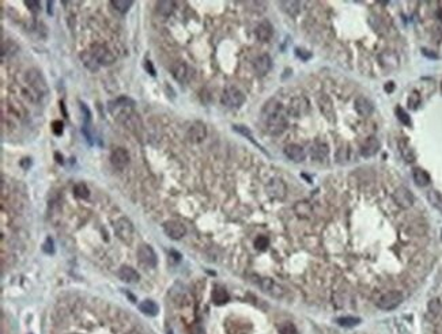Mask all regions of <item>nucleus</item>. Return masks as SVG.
Returning a JSON list of instances; mask_svg holds the SVG:
<instances>
[{"instance_id": "ddd939ff", "label": "nucleus", "mask_w": 442, "mask_h": 334, "mask_svg": "<svg viewBox=\"0 0 442 334\" xmlns=\"http://www.w3.org/2000/svg\"><path fill=\"white\" fill-rule=\"evenodd\" d=\"M206 134H207V129L206 125L200 122V121H194V124L189 127L187 132V139L191 143H201V141L206 139Z\"/></svg>"}, {"instance_id": "4be33fe9", "label": "nucleus", "mask_w": 442, "mask_h": 334, "mask_svg": "<svg viewBox=\"0 0 442 334\" xmlns=\"http://www.w3.org/2000/svg\"><path fill=\"white\" fill-rule=\"evenodd\" d=\"M272 34H274V29L268 20H263L262 23L256 27V37L263 42H268L271 40Z\"/></svg>"}, {"instance_id": "f704fd0d", "label": "nucleus", "mask_w": 442, "mask_h": 334, "mask_svg": "<svg viewBox=\"0 0 442 334\" xmlns=\"http://www.w3.org/2000/svg\"><path fill=\"white\" fill-rule=\"evenodd\" d=\"M74 193L79 199H88V196H90V190H88V187L85 184H78V185H75Z\"/></svg>"}, {"instance_id": "cd10ccee", "label": "nucleus", "mask_w": 442, "mask_h": 334, "mask_svg": "<svg viewBox=\"0 0 442 334\" xmlns=\"http://www.w3.org/2000/svg\"><path fill=\"white\" fill-rule=\"evenodd\" d=\"M399 148H400V152H402V156L406 159V161L411 163V162L415 161V154H414V151H412V148L409 147V144L406 140H402L399 143Z\"/></svg>"}, {"instance_id": "c9c22d12", "label": "nucleus", "mask_w": 442, "mask_h": 334, "mask_svg": "<svg viewBox=\"0 0 442 334\" xmlns=\"http://www.w3.org/2000/svg\"><path fill=\"white\" fill-rule=\"evenodd\" d=\"M396 116H397V118L402 121L404 125H411V118H409V116L406 113V110L402 109V107H396Z\"/></svg>"}, {"instance_id": "49530a36", "label": "nucleus", "mask_w": 442, "mask_h": 334, "mask_svg": "<svg viewBox=\"0 0 442 334\" xmlns=\"http://www.w3.org/2000/svg\"><path fill=\"white\" fill-rule=\"evenodd\" d=\"M146 69L150 72V75L155 76V69L154 67H153V63H151V61H146Z\"/></svg>"}, {"instance_id": "5701e85b", "label": "nucleus", "mask_w": 442, "mask_h": 334, "mask_svg": "<svg viewBox=\"0 0 442 334\" xmlns=\"http://www.w3.org/2000/svg\"><path fill=\"white\" fill-rule=\"evenodd\" d=\"M328 152H329L328 146H327L325 143H322V141H316L315 144L312 146V148H310V155H312V158L318 159V161L327 159Z\"/></svg>"}, {"instance_id": "c03bdc74", "label": "nucleus", "mask_w": 442, "mask_h": 334, "mask_svg": "<svg viewBox=\"0 0 442 334\" xmlns=\"http://www.w3.org/2000/svg\"><path fill=\"white\" fill-rule=\"evenodd\" d=\"M25 4H26V7H29L32 11H34V13L40 10V3H38L37 0H27V1H25Z\"/></svg>"}, {"instance_id": "1a4fd4ad", "label": "nucleus", "mask_w": 442, "mask_h": 334, "mask_svg": "<svg viewBox=\"0 0 442 334\" xmlns=\"http://www.w3.org/2000/svg\"><path fill=\"white\" fill-rule=\"evenodd\" d=\"M267 193L269 197H272L275 200H283L287 193V186L281 178H272L267 184Z\"/></svg>"}, {"instance_id": "6e6552de", "label": "nucleus", "mask_w": 442, "mask_h": 334, "mask_svg": "<svg viewBox=\"0 0 442 334\" xmlns=\"http://www.w3.org/2000/svg\"><path fill=\"white\" fill-rule=\"evenodd\" d=\"M257 285L262 288L263 292H265L272 298H282L284 295V288L279 285L278 283L269 277H263V279H257Z\"/></svg>"}, {"instance_id": "423d86ee", "label": "nucleus", "mask_w": 442, "mask_h": 334, "mask_svg": "<svg viewBox=\"0 0 442 334\" xmlns=\"http://www.w3.org/2000/svg\"><path fill=\"white\" fill-rule=\"evenodd\" d=\"M403 294L400 291H389L387 294H384L377 301V306L384 310V311H390L397 308L403 301Z\"/></svg>"}, {"instance_id": "dca6fc26", "label": "nucleus", "mask_w": 442, "mask_h": 334, "mask_svg": "<svg viewBox=\"0 0 442 334\" xmlns=\"http://www.w3.org/2000/svg\"><path fill=\"white\" fill-rule=\"evenodd\" d=\"M271 66H272V61H271V57H269L268 54H260V56L256 57L255 61H253L255 72L257 75H260V76L267 75L268 71L271 69Z\"/></svg>"}, {"instance_id": "09e8293b", "label": "nucleus", "mask_w": 442, "mask_h": 334, "mask_svg": "<svg viewBox=\"0 0 442 334\" xmlns=\"http://www.w3.org/2000/svg\"><path fill=\"white\" fill-rule=\"evenodd\" d=\"M393 88H395V84H393V82H388L387 83V86H385V90L390 93V91H393Z\"/></svg>"}, {"instance_id": "b1692460", "label": "nucleus", "mask_w": 442, "mask_h": 334, "mask_svg": "<svg viewBox=\"0 0 442 334\" xmlns=\"http://www.w3.org/2000/svg\"><path fill=\"white\" fill-rule=\"evenodd\" d=\"M318 105L321 107L322 114H324L329 121L335 120V110H334V106H332V102L329 100V97H327V95H321V97L318 98Z\"/></svg>"}, {"instance_id": "20e7f679", "label": "nucleus", "mask_w": 442, "mask_h": 334, "mask_svg": "<svg viewBox=\"0 0 442 334\" xmlns=\"http://www.w3.org/2000/svg\"><path fill=\"white\" fill-rule=\"evenodd\" d=\"M245 102V95L242 94L241 90H238L234 86H229L225 88L222 94V103L230 109H238L241 107Z\"/></svg>"}, {"instance_id": "ea45409f", "label": "nucleus", "mask_w": 442, "mask_h": 334, "mask_svg": "<svg viewBox=\"0 0 442 334\" xmlns=\"http://www.w3.org/2000/svg\"><path fill=\"white\" fill-rule=\"evenodd\" d=\"M429 311L431 314L438 315L441 313V303L438 299H433V301L429 303Z\"/></svg>"}, {"instance_id": "9d476101", "label": "nucleus", "mask_w": 442, "mask_h": 334, "mask_svg": "<svg viewBox=\"0 0 442 334\" xmlns=\"http://www.w3.org/2000/svg\"><path fill=\"white\" fill-rule=\"evenodd\" d=\"M163 231L168 235L170 239L178 241L181 238H184L187 234V227L177 220H169L163 224Z\"/></svg>"}, {"instance_id": "393cba45", "label": "nucleus", "mask_w": 442, "mask_h": 334, "mask_svg": "<svg viewBox=\"0 0 442 334\" xmlns=\"http://www.w3.org/2000/svg\"><path fill=\"white\" fill-rule=\"evenodd\" d=\"M412 178H414V182H415L418 186H427L430 184V175L427 171H424L423 168L421 167H415L414 170H412Z\"/></svg>"}, {"instance_id": "a18cd8bd", "label": "nucleus", "mask_w": 442, "mask_h": 334, "mask_svg": "<svg viewBox=\"0 0 442 334\" xmlns=\"http://www.w3.org/2000/svg\"><path fill=\"white\" fill-rule=\"evenodd\" d=\"M295 53H297L298 57H301L302 60H308V59H310V56H312L310 53H306V50H302V49H297Z\"/></svg>"}, {"instance_id": "f3484780", "label": "nucleus", "mask_w": 442, "mask_h": 334, "mask_svg": "<svg viewBox=\"0 0 442 334\" xmlns=\"http://www.w3.org/2000/svg\"><path fill=\"white\" fill-rule=\"evenodd\" d=\"M309 110V102L306 100V98L300 97V98H295L291 100L290 107H288V113L293 114L295 117H300L302 114H305Z\"/></svg>"}, {"instance_id": "603ef678", "label": "nucleus", "mask_w": 442, "mask_h": 334, "mask_svg": "<svg viewBox=\"0 0 442 334\" xmlns=\"http://www.w3.org/2000/svg\"><path fill=\"white\" fill-rule=\"evenodd\" d=\"M441 90H442V84H441Z\"/></svg>"}, {"instance_id": "37998d69", "label": "nucleus", "mask_w": 442, "mask_h": 334, "mask_svg": "<svg viewBox=\"0 0 442 334\" xmlns=\"http://www.w3.org/2000/svg\"><path fill=\"white\" fill-rule=\"evenodd\" d=\"M42 250H44V251H45L47 254H52V253H53V251H54L53 241H52L51 238H48L47 241H45V243L42 245Z\"/></svg>"}, {"instance_id": "58836bf2", "label": "nucleus", "mask_w": 442, "mask_h": 334, "mask_svg": "<svg viewBox=\"0 0 442 334\" xmlns=\"http://www.w3.org/2000/svg\"><path fill=\"white\" fill-rule=\"evenodd\" d=\"M336 159L340 162V163H346V162H349V147H342L339 150V152H337V156H336Z\"/></svg>"}, {"instance_id": "2f4dec72", "label": "nucleus", "mask_w": 442, "mask_h": 334, "mask_svg": "<svg viewBox=\"0 0 442 334\" xmlns=\"http://www.w3.org/2000/svg\"><path fill=\"white\" fill-rule=\"evenodd\" d=\"M110 4L121 14H125L131 8V6L134 4V1L132 0H112L110 1Z\"/></svg>"}, {"instance_id": "aec40b11", "label": "nucleus", "mask_w": 442, "mask_h": 334, "mask_svg": "<svg viewBox=\"0 0 442 334\" xmlns=\"http://www.w3.org/2000/svg\"><path fill=\"white\" fill-rule=\"evenodd\" d=\"M380 150V141L375 137H369L365 140V143L362 144L361 147V154L365 158H370V156H374Z\"/></svg>"}, {"instance_id": "2eb2a0df", "label": "nucleus", "mask_w": 442, "mask_h": 334, "mask_svg": "<svg viewBox=\"0 0 442 334\" xmlns=\"http://www.w3.org/2000/svg\"><path fill=\"white\" fill-rule=\"evenodd\" d=\"M172 74H173V78H175L176 81L180 82V83H185L191 78V69H189V67H188L185 63L178 61V63H176L175 66L172 67Z\"/></svg>"}, {"instance_id": "f257e3e1", "label": "nucleus", "mask_w": 442, "mask_h": 334, "mask_svg": "<svg viewBox=\"0 0 442 334\" xmlns=\"http://www.w3.org/2000/svg\"><path fill=\"white\" fill-rule=\"evenodd\" d=\"M262 118L265 129L271 134H281L287 128V116L281 102L268 100L262 110Z\"/></svg>"}, {"instance_id": "79ce46f5", "label": "nucleus", "mask_w": 442, "mask_h": 334, "mask_svg": "<svg viewBox=\"0 0 442 334\" xmlns=\"http://www.w3.org/2000/svg\"><path fill=\"white\" fill-rule=\"evenodd\" d=\"M52 131L56 136H61V134H63V122L61 121H53L52 122Z\"/></svg>"}, {"instance_id": "9b49d317", "label": "nucleus", "mask_w": 442, "mask_h": 334, "mask_svg": "<svg viewBox=\"0 0 442 334\" xmlns=\"http://www.w3.org/2000/svg\"><path fill=\"white\" fill-rule=\"evenodd\" d=\"M393 200H395V202L399 207L404 208V209L412 207L414 201H415L414 200V194L411 193V190L404 186H400L396 189L395 193H393Z\"/></svg>"}, {"instance_id": "c756f323", "label": "nucleus", "mask_w": 442, "mask_h": 334, "mask_svg": "<svg viewBox=\"0 0 442 334\" xmlns=\"http://www.w3.org/2000/svg\"><path fill=\"white\" fill-rule=\"evenodd\" d=\"M336 323L342 328H354V326L361 323V319L355 318V317H340V318L336 319Z\"/></svg>"}, {"instance_id": "4468645a", "label": "nucleus", "mask_w": 442, "mask_h": 334, "mask_svg": "<svg viewBox=\"0 0 442 334\" xmlns=\"http://www.w3.org/2000/svg\"><path fill=\"white\" fill-rule=\"evenodd\" d=\"M110 162L116 168H124L129 163V154L124 148H116L110 155Z\"/></svg>"}, {"instance_id": "a878e982", "label": "nucleus", "mask_w": 442, "mask_h": 334, "mask_svg": "<svg viewBox=\"0 0 442 334\" xmlns=\"http://www.w3.org/2000/svg\"><path fill=\"white\" fill-rule=\"evenodd\" d=\"M139 310L141 313H143L144 315L148 317H155V315L159 313V307L154 301H143L139 303Z\"/></svg>"}, {"instance_id": "72a5a7b5", "label": "nucleus", "mask_w": 442, "mask_h": 334, "mask_svg": "<svg viewBox=\"0 0 442 334\" xmlns=\"http://www.w3.org/2000/svg\"><path fill=\"white\" fill-rule=\"evenodd\" d=\"M82 60L85 63V66L90 69V71H97L100 66H98V63L95 61V59L93 57V54L90 53V52H85V53H82Z\"/></svg>"}, {"instance_id": "bb28decb", "label": "nucleus", "mask_w": 442, "mask_h": 334, "mask_svg": "<svg viewBox=\"0 0 442 334\" xmlns=\"http://www.w3.org/2000/svg\"><path fill=\"white\" fill-rule=\"evenodd\" d=\"M212 301H214L215 304H218V306H222V304L228 303L229 295L226 292V289L216 285L214 288V291H212Z\"/></svg>"}, {"instance_id": "f8f14e48", "label": "nucleus", "mask_w": 442, "mask_h": 334, "mask_svg": "<svg viewBox=\"0 0 442 334\" xmlns=\"http://www.w3.org/2000/svg\"><path fill=\"white\" fill-rule=\"evenodd\" d=\"M138 258L144 267H157V262H158L154 249L151 248L150 245H141V248L138 249Z\"/></svg>"}, {"instance_id": "c85d7f7f", "label": "nucleus", "mask_w": 442, "mask_h": 334, "mask_svg": "<svg viewBox=\"0 0 442 334\" xmlns=\"http://www.w3.org/2000/svg\"><path fill=\"white\" fill-rule=\"evenodd\" d=\"M294 211L300 217H309L310 214H312V207L309 205L306 201H300V202L295 204Z\"/></svg>"}, {"instance_id": "a19ab883", "label": "nucleus", "mask_w": 442, "mask_h": 334, "mask_svg": "<svg viewBox=\"0 0 442 334\" xmlns=\"http://www.w3.org/2000/svg\"><path fill=\"white\" fill-rule=\"evenodd\" d=\"M419 103H421V98H419V94H418V93L411 94V97L408 98L409 109H416Z\"/></svg>"}, {"instance_id": "473e14b6", "label": "nucleus", "mask_w": 442, "mask_h": 334, "mask_svg": "<svg viewBox=\"0 0 442 334\" xmlns=\"http://www.w3.org/2000/svg\"><path fill=\"white\" fill-rule=\"evenodd\" d=\"M175 6H176L175 1H158V3H157V10H158V13L159 14L168 17V15H170V14L173 13Z\"/></svg>"}, {"instance_id": "6ab92c4d", "label": "nucleus", "mask_w": 442, "mask_h": 334, "mask_svg": "<svg viewBox=\"0 0 442 334\" xmlns=\"http://www.w3.org/2000/svg\"><path fill=\"white\" fill-rule=\"evenodd\" d=\"M284 155L290 161L300 163L305 159V150L298 144H288L284 147Z\"/></svg>"}, {"instance_id": "a211bd4d", "label": "nucleus", "mask_w": 442, "mask_h": 334, "mask_svg": "<svg viewBox=\"0 0 442 334\" xmlns=\"http://www.w3.org/2000/svg\"><path fill=\"white\" fill-rule=\"evenodd\" d=\"M355 110L362 117H369L370 114L374 112V105L366 97H359L358 100H355Z\"/></svg>"}, {"instance_id": "412c9836", "label": "nucleus", "mask_w": 442, "mask_h": 334, "mask_svg": "<svg viewBox=\"0 0 442 334\" xmlns=\"http://www.w3.org/2000/svg\"><path fill=\"white\" fill-rule=\"evenodd\" d=\"M119 277H120L121 281H124V283H127V284H135V283H138L139 279H141V276L139 273L135 270L134 267H127V265H124V267H121L119 269Z\"/></svg>"}, {"instance_id": "39448f33", "label": "nucleus", "mask_w": 442, "mask_h": 334, "mask_svg": "<svg viewBox=\"0 0 442 334\" xmlns=\"http://www.w3.org/2000/svg\"><path fill=\"white\" fill-rule=\"evenodd\" d=\"M114 233L121 241L125 242V243H131L134 241V224L127 217H120V219L114 221Z\"/></svg>"}, {"instance_id": "3c124183", "label": "nucleus", "mask_w": 442, "mask_h": 334, "mask_svg": "<svg viewBox=\"0 0 442 334\" xmlns=\"http://www.w3.org/2000/svg\"><path fill=\"white\" fill-rule=\"evenodd\" d=\"M54 156H56V159H57L59 163H63V156H60L59 154H54Z\"/></svg>"}, {"instance_id": "7ed1b4c3", "label": "nucleus", "mask_w": 442, "mask_h": 334, "mask_svg": "<svg viewBox=\"0 0 442 334\" xmlns=\"http://www.w3.org/2000/svg\"><path fill=\"white\" fill-rule=\"evenodd\" d=\"M25 81H26V84L29 86V88L37 94L40 98L48 93L47 82L44 79V76L41 75L40 71H37V69L27 71L26 74H25Z\"/></svg>"}, {"instance_id": "de8ad7c7", "label": "nucleus", "mask_w": 442, "mask_h": 334, "mask_svg": "<svg viewBox=\"0 0 442 334\" xmlns=\"http://www.w3.org/2000/svg\"><path fill=\"white\" fill-rule=\"evenodd\" d=\"M191 334H204V330H203V329H201L200 326L197 325V326H194V328L192 329V332H191Z\"/></svg>"}, {"instance_id": "e433bc0d", "label": "nucleus", "mask_w": 442, "mask_h": 334, "mask_svg": "<svg viewBox=\"0 0 442 334\" xmlns=\"http://www.w3.org/2000/svg\"><path fill=\"white\" fill-rule=\"evenodd\" d=\"M279 334H297V329L293 323L286 322L279 328Z\"/></svg>"}, {"instance_id": "4c0bfd02", "label": "nucleus", "mask_w": 442, "mask_h": 334, "mask_svg": "<svg viewBox=\"0 0 442 334\" xmlns=\"http://www.w3.org/2000/svg\"><path fill=\"white\" fill-rule=\"evenodd\" d=\"M269 245L267 236H257V239L255 241V248L257 250H265Z\"/></svg>"}, {"instance_id": "f03ea898", "label": "nucleus", "mask_w": 442, "mask_h": 334, "mask_svg": "<svg viewBox=\"0 0 442 334\" xmlns=\"http://www.w3.org/2000/svg\"><path fill=\"white\" fill-rule=\"evenodd\" d=\"M107 109L114 118L123 122L125 118L135 113V102L129 100L128 97H120L117 100H110L107 103Z\"/></svg>"}, {"instance_id": "7c9ffc66", "label": "nucleus", "mask_w": 442, "mask_h": 334, "mask_svg": "<svg viewBox=\"0 0 442 334\" xmlns=\"http://www.w3.org/2000/svg\"><path fill=\"white\" fill-rule=\"evenodd\" d=\"M279 4L283 8V11L290 14L291 17H295L297 14L300 13V3L298 1H281Z\"/></svg>"}, {"instance_id": "8fccbe9b", "label": "nucleus", "mask_w": 442, "mask_h": 334, "mask_svg": "<svg viewBox=\"0 0 442 334\" xmlns=\"http://www.w3.org/2000/svg\"><path fill=\"white\" fill-rule=\"evenodd\" d=\"M437 18L442 22V7L440 8V10H438V11H437Z\"/></svg>"}, {"instance_id": "0eeeda50", "label": "nucleus", "mask_w": 442, "mask_h": 334, "mask_svg": "<svg viewBox=\"0 0 442 334\" xmlns=\"http://www.w3.org/2000/svg\"><path fill=\"white\" fill-rule=\"evenodd\" d=\"M90 53L93 54L95 61L98 63V66H110L114 63L113 53L110 52L109 48L102 45V44H94L90 49Z\"/></svg>"}]
</instances>
